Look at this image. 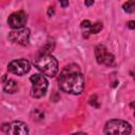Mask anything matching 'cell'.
<instances>
[{"label": "cell", "instance_id": "10", "mask_svg": "<svg viewBox=\"0 0 135 135\" xmlns=\"http://www.w3.org/2000/svg\"><path fill=\"white\" fill-rule=\"evenodd\" d=\"M3 90L5 93L14 94L18 90V84L14 79H6V81L4 82V85H3Z\"/></svg>", "mask_w": 135, "mask_h": 135}, {"label": "cell", "instance_id": "4", "mask_svg": "<svg viewBox=\"0 0 135 135\" xmlns=\"http://www.w3.org/2000/svg\"><path fill=\"white\" fill-rule=\"evenodd\" d=\"M132 128L129 122L121 119H112L105 123L103 133L109 135H126L130 134Z\"/></svg>", "mask_w": 135, "mask_h": 135}, {"label": "cell", "instance_id": "5", "mask_svg": "<svg viewBox=\"0 0 135 135\" xmlns=\"http://www.w3.org/2000/svg\"><path fill=\"white\" fill-rule=\"evenodd\" d=\"M1 130L3 133L12 134V135H25V134L30 133L27 124L22 121H19V120L3 123Z\"/></svg>", "mask_w": 135, "mask_h": 135}, {"label": "cell", "instance_id": "2", "mask_svg": "<svg viewBox=\"0 0 135 135\" xmlns=\"http://www.w3.org/2000/svg\"><path fill=\"white\" fill-rule=\"evenodd\" d=\"M34 65L38 71L41 72V74L51 78L55 77L58 73V61L51 54L37 55L34 61Z\"/></svg>", "mask_w": 135, "mask_h": 135}, {"label": "cell", "instance_id": "17", "mask_svg": "<svg viewBox=\"0 0 135 135\" xmlns=\"http://www.w3.org/2000/svg\"><path fill=\"white\" fill-rule=\"evenodd\" d=\"M59 3L62 7H66L69 5V0H59Z\"/></svg>", "mask_w": 135, "mask_h": 135}, {"label": "cell", "instance_id": "1", "mask_svg": "<svg viewBox=\"0 0 135 135\" xmlns=\"http://www.w3.org/2000/svg\"><path fill=\"white\" fill-rule=\"evenodd\" d=\"M59 89L72 95H79L84 90V77L77 64L66 65L58 77Z\"/></svg>", "mask_w": 135, "mask_h": 135}, {"label": "cell", "instance_id": "3", "mask_svg": "<svg viewBox=\"0 0 135 135\" xmlns=\"http://www.w3.org/2000/svg\"><path fill=\"white\" fill-rule=\"evenodd\" d=\"M30 80L32 82V89H31V96L34 98H41L45 95L47 88H49V81L44 77L43 74H34L30 77Z\"/></svg>", "mask_w": 135, "mask_h": 135}, {"label": "cell", "instance_id": "19", "mask_svg": "<svg viewBox=\"0 0 135 135\" xmlns=\"http://www.w3.org/2000/svg\"><path fill=\"white\" fill-rule=\"evenodd\" d=\"M47 15L50 16V17H52L53 15H54V7L52 6V7H49V11H47Z\"/></svg>", "mask_w": 135, "mask_h": 135}, {"label": "cell", "instance_id": "11", "mask_svg": "<svg viewBox=\"0 0 135 135\" xmlns=\"http://www.w3.org/2000/svg\"><path fill=\"white\" fill-rule=\"evenodd\" d=\"M122 8L124 12H127L129 14L134 13L135 12V0H129L128 2H126L122 5Z\"/></svg>", "mask_w": 135, "mask_h": 135}, {"label": "cell", "instance_id": "13", "mask_svg": "<svg viewBox=\"0 0 135 135\" xmlns=\"http://www.w3.org/2000/svg\"><path fill=\"white\" fill-rule=\"evenodd\" d=\"M102 30V23L101 22H95L92 24L89 28V34H98Z\"/></svg>", "mask_w": 135, "mask_h": 135}, {"label": "cell", "instance_id": "12", "mask_svg": "<svg viewBox=\"0 0 135 135\" xmlns=\"http://www.w3.org/2000/svg\"><path fill=\"white\" fill-rule=\"evenodd\" d=\"M54 49V42H47L44 46H42L39 52H38V55H44V54H51L52 50Z\"/></svg>", "mask_w": 135, "mask_h": 135}, {"label": "cell", "instance_id": "7", "mask_svg": "<svg viewBox=\"0 0 135 135\" xmlns=\"http://www.w3.org/2000/svg\"><path fill=\"white\" fill-rule=\"evenodd\" d=\"M7 70H8V72H11L14 75L22 76V75H25L26 73H28V71L31 70V63L28 62V60H26L24 58L16 59L8 63Z\"/></svg>", "mask_w": 135, "mask_h": 135}, {"label": "cell", "instance_id": "9", "mask_svg": "<svg viewBox=\"0 0 135 135\" xmlns=\"http://www.w3.org/2000/svg\"><path fill=\"white\" fill-rule=\"evenodd\" d=\"M27 21V15L23 11H18L9 15L7 18V24L12 28H19L25 25Z\"/></svg>", "mask_w": 135, "mask_h": 135}, {"label": "cell", "instance_id": "18", "mask_svg": "<svg viewBox=\"0 0 135 135\" xmlns=\"http://www.w3.org/2000/svg\"><path fill=\"white\" fill-rule=\"evenodd\" d=\"M84 4L86 6H91L94 4V0H84Z\"/></svg>", "mask_w": 135, "mask_h": 135}, {"label": "cell", "instance_id": "6", "mask_svg": "<svg viewBox=\"0 0 135 135\" xmlns=\"http://www.w3.org/2000/svg\"><path fill=\"white\" fill-rule=\"evenodd\" d=\"M30 30L24 26L19 28H13V31L8 33V40L20 45H27L30 42Z\"/></svg>", "mask_w": 135, "mask_h": 135}, {"label": "cell", "instance_id": "16", "mask_svg": "<svg viewBox=\"0 0 135 135\" xmlns=\"http://www.w3.org/2000/svg\"><path fill=\"white\" fill-rule=\"evenodd\" d=\"M127 25H128V27H129L130 30H134V28H135V21L131 20V21H129V22L127 23Z\"/></svg>", "mask_w": 135, "mask_h": 135}, {"label": "cell", "instance_id": "14", "mask_svg": "<svg viewBox=\"0 0 135 135\" xmlns=\"http://www.w3.org/2000/svg\"><path fill=\"white\" fill-rule=\"evenodd\" d=\"M43 113L41 112V111H39V110H34L32 113H31V117H32V119L33 120H35V121H39V120H41V119H43Z\"/></svg>", "mask_w": 135, "mask_h": 135}, {"label": "cell", "instance_id": "8", "mask_svg": "<svg viewBox=\"0 0 135 135\" xmlns=\"http://www.w3.org/2000/svg\"><path fill=\"white\" fill-rule=\"evenodd\" d=\"M95 57L99 64H105V65H112L114 63V56L111 54L104 45H97L95 49Z\"/></svg>", "mask_w": 135, "mask_h": 135}, {"label": "cell", "instance_id": "15", "mask_svg": "<svg viewBox=\"0 0 135 135\" xmlns=\"http://www.w3.org/2000/svg\"><path fill=\"white\" fill-rule=\"evenodd\" d=\"M91 25H92V22H91L90 20H84V21H82L81 24H80V26H81L82 30H89ZM88 32H89V31H88Z\"/></svg>", "mask_w": 135, "mask_h": 135}]
</instances>
